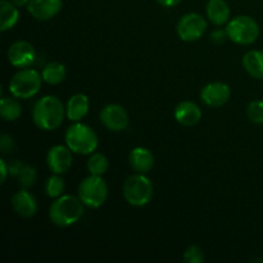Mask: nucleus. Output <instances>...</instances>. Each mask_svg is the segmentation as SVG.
<instances>
[{
	"label": "nucleus",
	"instance_id": "obj_4",
	"mask_svg": "<svg viewBox=\"0 0 263 263\" xmlns=\"http://www.w3.org/2000/svg\"><path fill=\"white\" fill-rule=\"evenodd\" d=\"M123 197L133 207H144L153 198V184L145 174L131 175L123 184Z\"/></svg>",
	"mask_w": 263,
	"mask_h": 263
},
{
	"label": "nucleus",
	"instance_id": "obj_20",
	"mask_svg": "<svg viewBox=\"0 0 263 263\" xmlns=\"http://www.w3.org/2000/svg\"><path fill=\"white\" fill-rule=\"evenodd\" d=\"M243 67L249 76L263 80V51L249 50L244 54Z\"/></svg>",
	"mask_w": 263,
	"mask_h": 263
},
{
	"label": "nucleus",
	"instance_id": "obj_9",
	"mask_svg": "<svg viewBox=\"0 0 263 263\" xmlns=\"http://www.w3.org/2000/svg\"><path fill=\"white\" fill-rule=\"evenodd\" d=\"M100 122L113 133H120L127 128L130 118H128L127 112L120 104H108L100 110Z\"/></svg>",
	"mask_w": 263,
	"mask_h": 263
},
{
	"label": "nucleus",
	"instance_id": "obj_11",
	"mask_svg": "<svg viewBox=\"0 0 263 263\" xmlns=\"http://www.w3.org/2000/svg\"><path fill=\"white\" fill-rule=\"evenodd\" d=\"M73 152L67 145H54L46 154V164L53 174L63 175L72 167Z\"/></svg>",
	"mask_w": 263,
	"mask_h": 263
},
{
	"label": "nucleus",
	"instance_id": "obj_21",
	"mask_svg": "<svg viewBox=\"0 0 263 263\" xmlns=\"http://www.w3.org/2000/svg\"><path fill=\"white\" fill-rule=\"evenodd\" d=\"M66 67L64 64L59 63V62H50L44 67L41 76L43 80L49 85H59L64 81L66 79Z\"/></svg>",
	"mask_w": 263,
	"mask_h": 263
},
{
	"label": "nucleus",
	"instance_id": "obj_30",
	"mask_svg": "<svg viewBox=\"0 0 263 263\" xmlns=\"http://www.w3.org/2000/svg\"><path fill=\"white\" fill-rule=\"evenodd\" d=\"M23 164L21 163L20 161H14L12 162V163L9 164V175H12V176H17V174L20 172V170L22 168Z\"/></svg>",
	"mask_w": 263,
	"mask_h": 263
},
{
	"label": "nucleus",
	"instance_id": "obj_24",
	"mask_svg": "<svg viewBox=\"0 0 263 263\" xmlns=\"http://www.w3.org/2000/svg\"><path fill=\"white\" fill-rule=\"evenodd\" d=\"M17 181L22 189H30L31 186H33L37 180V172L36 168L32 166H26L23 164L22 168L20 170V172L17 174Z\"/></svg>",
	"mask_w": 263,
	"mask_h": 263
},
{
	"label": "nucleus",
	"instance_id": "obj_18",
	"mask_svg": "<svg viewBox=\"0 0 263 263\" xmlns=\"http://www.w3.org/2000/svg\"><path fill=\"white\" fill-rule=\"evenodd\" d=\"M205 13L215 26H223L230 21V7L226 0H208Z\"/></svg>",
	"mask_w": 263,
	"mask_h": 263
},
{
	"label": "nucleus",
	"instance_id": "obj_19",
	"mask_svg": "<svg viewBox=\"0 0 263 263\" xmlns=\"http://www.w3.org/2000/svg\"><path fill=\"white\" fill-rule=\"evenodd\" d=\"M20 21V10L15 4L8 0H2L0 2V31L10 30L14 27Z\"/></svg>",
	"mask_w": 263,
	"mask_h": 263
},
{
	"label": "nucleus",
	"instance_id": "obj_26",
	"mask_svg": "<svg viewBox=\"0 0 263 263\" xmlns=\"http://www.w3.org/2000/svg\"><path fill=\"white\" fill-rule=\"evenodd\" d=\"M247 116L257 125H263V100H253L247 108Z\"/></svg>",
	"mask_w": 263,
	"mask_h": 263
},
{
	"label": "nucleus",
	"instance_id": "obj_25",
	"mask_svg": "<svg viewBox=\"0 0 263 263\" xmlns=\"http://www.w3.org/2000/svg\"><path fill=\"white\" fill-rule=\"evenodd\" d=\"M64 187L66 185H64L63 179L57 174L49 177L45 182V193L49 198H59L63 195Z\"/></svg>",
	"mask_w": 263,
	"mask_h": 263
},
{
	"label": "nucleus",
	"instance_id": "obj_16",
	"mask_svg": "<svg viewBox=\"0 0 263 263\" xmlns=\"http://www.w3.org/2000/svg\"><path fill=\"white\" fill-rule=\"evenodd\" d=\"M90 100L87 95L79 92L72 95L67 102L66 116L72 122H80L89 113Z\"/></svg>",
	"mask_w": 263,
	"mask_h": 263
},
{
	"label": "nucleus",
	"instance_id": "obj_14",
	"mask_svg": "<svg viewBox=\"0 0 263 263\" xmlns=\"http://www.w3.org/2000/svg\"><path fill=\"white\" fill-rule=\"evenodd\" d=\"M174 116L175 120L181 126L192 127L202 120V109L197 103L192 102V100H184L175 108Z\"/></svg>",
	"mask_w": 263,
	"mask_h": 263
},
{
	"label": "nucleus",
	"instance_id": "obj_7",
	"mask_svg": "<svg viewBox=\"0 0 263 263\" xmlns=\"http://www.w3.org/2000/svg\"><path fill=\"white\" fill-rule=\"evenodd\" d=\"M77 195L86 207L99 208L108 198V185L102 176L90 175L80 182Z\"/></svg>",
	"mask_w": 263,
	"mask_h": 263
},
{
	"label": "nucleus",
	"instance_id": "obj_29",
	"mask_svg": "<svg viewBox=\"0 0 263 263\" xmlns=\"http://www.w3.org/2000/svg\"><path fill=\"white\" fill-rule=\"evenodd\" d=\"M226 37H228L226 30H220V28H217V30L212 31V33H211V40L215 44H222L223 41L226 40Z\"/></svg>",
	"mask_w": 263,
	"mask_h": 263
},
{
	"label": "nucleus",
	"instance_id": "obj_5",
	"mask_svg": "<svg viewBox=\"0 0 263 263\" xmlns=\"http://www.w3.org/2000/svg\"><path fill=\"white\" fill-rule=\"evenodd\" d=\"M226 33L233 43L239 45H251L259 37V25L249 15H238L226 23Z\"/></svg>",
	"mask_w": 263,
	"mask_h": 263
},
{
	"label": "nucleus",
	"instance_id": "obj_27",
	"mask_svg": "<svg viewBox=\"0 0 263 263\" xmlns=\"http://www.w3.org/2000/svg\"><path fill=\"white\" fill-rule=\"evenodd\" d=\"M182 259L186 263H202L205 259L204 251L199 246H190L185 251Z\"/></svg>",
	"mask_w": 263,
	"mask_h": 263
},
{
	"label": "nucleus",
	"instance_id": "obj_3",
	"mask_svg": "<svg viewBox=\"0 0 263 263\" xmlns=\"http://www.w3.org/2000/svg\"><path fill=\"white\" fill-rule=\"evenodd\" d=\"M66 145L71 149L73 153L82 154H92L98 148V135L90 126L81 122H74L69 126L64 135Z\"/></svg>",
	"mask_w": 263,
	"mask_h": 263
},
{
	"label": "nucleus",
	"instance_id": "obj_6",
	"mask_svg": "<svg viewBox=\"0 0 263 263\" xmlns=\"http://www.w3.org/2000/svg\"><path fill=\"white\" fill-rule=\"evenodd\" d=\"M43 76L36 69H21L9 81V92L18 99H28L40 91Z\"/></svg>",
	"mask_w": 263,
	"mask_h": 263
},
{
	"label": "nucleus",
	"instance_id": "obj_31",
	"mask_svg": "<svg viewBox=\"0 0 263 263\" xmlns=\"http://www.w3.org/2000/svg\"><path fill=\"white\" fill-rule=\"evenodd\" d=\"M0 172H2V182H5L9 175V166H7L4 159H0Z\"/></svg>",
	"mask_w": 263,
	"mask_h": 263
},
{
	"label": "nucleus",
	"instance_id": "obj_23",
	"mask_svg": "<svg viewBox=\"0 0 263 263\" xmlns=\"http://www.w3.org/2000/svg\"><path fill=\"white\" fill-rule=\"evenodd\" d=\"M108 167H109V162L103 153H92L87 161V170L90 175L103 176L108 171Z\"/></svg>",
	"mask_w": 263,
	"mask_h": 263
},
{
	"label": "nucleus",
	"instance_id": "obj_32",
	"mask_svg": "<svg viewBox=\"0 0 263 263\" xmlns=\"http://www.w3.org/2000/svg\"><path fill=\"white\" fill-rule=\"evenodd\" d=\"M157 2H158L161 5H163V7L171 8V7H175V5L180 4L182 0H157Z\"/></svg>",
	"mask_w": 263,
	"mask_h": 263
},
{
	"label": "nucleus",
	"instance_id": "obj_2",
	"mask_svg": "<svg viewBox=\"0 0 263 263\" xmlns=\"http://www.w3.org/2000/svg\"><path fill=\"white\" fill-rule=\"evenodd\" d=\"M84 203L79 197L73 195H61L55 198L49 210V218L51 222L59 228H68L79 222L84 216Z\"/></svg>",
	"mask_w": 263,
	"mask_h": 263
},
{
	"label": "nucleus",
	"instance_id": "obj_17",
	"mask_svg": "<svg viewBox=\"0 0 263 263\" xmlns=\"http://www.w3.org/2000/svg\"><path fill=\"white\" fill-rule=\"evenodd\" d=\"M131 168L138 174H148L154 166V156L149 149L138 146L131 151L128 157Z\"/></svg>",
	"mask_w": 263,
	"mask_h": 263
},
{
	"label": "nucleus",
	"instance_id": "obj_15",
	"mask_svg": "<svg viewBox=\"0 0 263 263\" xmlns=\"http://www.w3.org/2000/svg\"><path fill=\"white\" fill-rule=\"evenodd\" d=\"M12 207L21 217L31 218L37 212V200L27 189H21L13 195Z\"/></svg>",
	"mask_w": 263,
	"mask_h": 263
},
{
	"label": "nucleus",
	"instance_id": "obj_34",
	"mask_svg": "<svg viewBox=\"0 0 263 263\" xmlns=\"http://www.w3.org/2000/svg\"><path fill=\"white\" fill-rule=\"evenodd\" d=\"M262 263H263V258H262Z\"/></svg>",
	"mask_w": 263,
	"mask_h": 263
},
{
	"label": "nucleus",
	"instance_id": "obj_10",
	"mask_svg": "<svg viewBox=\"0 0 263 263\" xmlns=\"http://www.w3.org/2000/svg\"><path fill=\"white\" fill-rule=\"evenodd\" d=\"M7 57L12 66L17 68H27L35 62L36 50L28 41L18 40L9 46Z\"/></svg>",
	"mask_w": 263,
	"mask_h": 263
},
{
	"label": "nucleus",
	"instance_id": "obj_33",
	"mask_svg": "<svg viewBox=\"0 0 263 263\" xmlns=\"http://www.w3.org/2000/svg\"><path fill=\"white\" fill-rule=\"evenodd\" d=\"M10 2L17 5V7H25V5L28 4L30 0H10Z\"/></svg>",
	"mask_w": 263,
	"mask_h": 263
},
{
	"label": "nucleus",
	"instance_id": "obj_22",
	"mask_svg": "<svg viewBox=\"0 0 263 263\" xmlns=\"http://www.w3.org/2000/svg\"><path fill=\"white\" fill-rule=\"evenodd\" d=\"M22 113V107L21 103L14 98L4 97L0 100V115H2L3 120L8 121V122H14L21 117Z\"/></svg>",
	"mask_w": 263,
	"mask_h": 263
},
{
	"label": "nucleus",
	"instance_id": "obj_12",
	"mask_svg": "<svg viewBox=\"0 0 263 263\" xmlns=\"http://www.w3.org/2000/svg\"><path fill=\"white\" fill-rule=\"evenodd\" d=\"M231 91L228 84L221 81L210 82L200 91V99L207 107L218 108L230 100Z\"/></svg>",
	"mask_w": 263,
	"mask_h": 263
},
{
	"label": "nucleus",
	"instance_id": "obj_28",
	"mask_svg": "<svg viewBox=\"0 0 263 263\" xmlns=\"http://www.w3.org/2000/svg\"><path fill=\"white\" fill-rule=\"evenodd\" d=\"M0 148H2V152H4V153L12 151L14 148V140H13L12 136L8 135V134H3L0 136Z\"/></svg>",
	"mask_w": 263,
	"mask_h": 263
},
{
	"label": "nucleus",
	"instance_id": "obj_1",
	"mask_svg": "<svg viewBox=\"0 0 263 263\" xmlns=\"http://www.w3.org/2000/svg\"><path fill=\"white\" fill-rule=\"evenodd\" d=\"M66 108L55 95H45L35 103L32 109L33 123L40 130L54 131L63 123Z\"/></svg>",
	"mask_w": 263,
	"mask_h": 263
},
{
	"label": "nucleus",
	"instance_id": "obj_8",
	"mask_svg": "<svg viewBox=\"0 0 263 263\" xmlns=\"http://www.w3.org/2000/svg\"><path fill=\"white\" fill-rule=\"evenodd\" d=\"M208 23L199 13H187L177 23V35L182 41H195L204 36Z\"/></svg>",
	"mask_w": 263,
	"mask_h": 263
},
{
	"label": "nucleus",
	"instance_id": "obj_13",
	"mask_svg": "<svg viewBox=\"0 0 263 263\" xmlns=\"http://www.w3.org/2000/svg\"><path fill=\"white\" fill-rule=\"evenodd\" d=\"M63 0H30L27 12L37 21H49L55 17L62 9Z\"/></svg>",
	"mask_w": 263,
	"mask_h": 263
}]
</instances>
